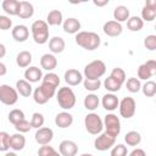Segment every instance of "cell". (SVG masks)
<instances>
[{"label": "cell", "mask_w": 156, "mask_h": 156, "mask_svg": "<svg viewBox=\"0 0 156 156\" xmlns=\"http://www.w3.org/2000/svg\"><path fill=\"white\" fill-rule=\"evenodd\" d=\"M7 73V68H6V66H5V63H2V62H0V77H2V76H5Z\"/></svg>", "instance_id": "50"}, {"label": "cell", "mask_w": 156, "mask_h": 156, "mask_svg": "<svg viewBox=\"0 0 156 156\" xmlns=\"http://www.w3.org/2000/svg\"><path fill=\"white\" fill-rule=\"evenodd\" d=\"M127 155H128V150L127 146L123 144L113 145L111 149V156H127Z\"/></svg>", "instance_id": "44"}, {"label": "cell", "mask_w": 156, "mask_h": 156, "mask_svg": "<svg viewBox=\"0 0 156 156\" xmlns=\"http://www.w3.org/2000/svg\"><path fill=\"white\" fill-rule=\"evenodd\" d=\"M40 66L43 69H46L49 72L54 71L57 66V58L52 54H44L40 57Z\"/></svg>", "instance_id": "22"}, {"label": "cell", "mask_w": 156, "mask_h": 156, "mask_svg": "<svg viewBox=\"0 0 156 156\" xmlns=\"http://www.w3.org/2000/svg\"><path fill=\"white\" fill-rule=\"evenodd\" d=\"M16 91L21 95V96H24V98H28L32 95L33 93V88H32V84L29 82H27L26 79H20L16 82Z\"/></svg>", "instance_id": "26"}, {"label": "cell", "mask_w": 156, "mask_h": 156, "mask_svg": "<svg viewBox=\"0 0 156 156\" xmlns=\"http://www.w3.org/2000/svg\"><path fill=\"white\" fill-rule=\"evenodd\" d=\"M15 129L17 130V133L23 134V133L29 132V130L32 129V127H30V123H29L27 119H22V121H20L17 124H15Z\"/></svg>", "instance_id": "46"}, {"label": "cell", "mask_w": 156, "mask_h": 156, "mask_svg": "<svg viewBox=\"0 0 156 156\" xmlns=\"http://www.w3.org/2000/svg\"><path fill=\"white\" fill-rule=\"evenodd\" d=\"M156 73V61L149 60L144 63H141L138 68V79L149 80L154 74Z\"/></svg>", "instance_id": "11"}, {"label": "cell", "mask_w": 156, "mask_h": 156, "mask_svg": "<svg viewBox=\"0 0 156 156\" xmlns=\"http://www.w3.org/2000/svg\"><path fill=\"white\" fill-rule=\"evenodd\" d=\"M110 77L113 78L115 80H117V82H118L119 84H122V85H123V83L126 82V72H124V69L121 68V67H115V68L111 71Z\"/></svg>", "instance_id": "39"}, {"label": "cell", "mask_w": 156, "mask_h": 156, "mask_svg": "<svg viewBox=\"0 0 156 156\" xmlns=\"http://www.w3.org/2000/svg\"><path fill=\"white\" fill-rule=\"evenodd\" d=\"M2 10L10 16H17L20 11V1L18 0H4L1 4Z\"/></svg>", "instance_id": "27"}, {"label": "cell", "mask_w": 156, "mask_h": 156, "mask_svg": "<svg viewBox=\"0 0 156 156\" xmlns=\"http://www.w3.org/2000/svg\"><path fill=\"white\" fill-rule=\"evenodd\" d=\"M83 104H84V107L88 110V111H95L98 107H99V105H100V99L98 98V95H95V94H88L85 98H84V101H83Z\"/></svg>", "instance_id": "31"}, {"label": "cell", "mask_w": 156, "mask_h": 156, "mask_svg": "<svg viewBox=\"0 0 156 156\" xmlns=\"http://www.w3.org/2000/svg\"><path fill=\"white\" fill-rule=\"evenodd\" d=\"M93 4L95 6H98V7H102V6H105V5L108 4V0H94Z\"/></svg>", "instance_id": "49"}, {"label": "cell", "mask_w": 156, "mask_h": 156, "mask_svg": "<svg viewBox=\"0 0 156 156\" xmlns=\"http://www.w3.org/2000/svg\"><path fill=\"white\" fill-rule=\"evenodd\" d=\"M63 22V16L60 10H51L46 16L48 26H60Z\"/></svg>", "instance_id": "29"}, {"label": "cell", "mask_w": 156, "mask_h": 156, "mask_svg": "<svg viewBox=\"0 0 156 156\" xmlns=\"http://www.w3.org/2000/svg\"><path fill=\"white\" fill-rule=\"evenodd\" d=\"M104 87H105V89H106L108 93L115 94V93H117V91L122 88V84H119L117 80H115L113 78H111V77L108 76V77L105 78V80H104Z\"/></svg>", "instance_id": "34"}, {"label": "cell", "mask_w": 156, "mask_h": 156, "mask_svg": "<svg viewBox=\"0 0 156 156\" xmlns=\"http://www.w3.org/2000/svg\"><path fill=\"white\" fill-rule=\"evenodd\" d=\"M105 132L113 138H117L121 133V121L115 113H107L102 121Z\"/></svg>", "instance_id": "7"}, {"label": "cell", "mask_w": 156, "mask_h": 156, "mask_svg": "<svg viewBox=\"0 0 156 156\" xmlns=\"http://www.w3.org/2000/svg\"><path fill=\"white\" fill-rule=\"evenodd\" d=\"M130 17V13H129V9L124 5H118L115 7L113 10V18L116 22L118 23H122V22H126L128 21V18Z\"/></svg>", "instance_id": "24"}, {"label": "cell", "mask_w": 156, "mask_h": 156, "mask_svg": "<svg viewBox=\"0 0 156 156\" xmlns=\"http://www.w3.org/2000/svg\"><path fill=\"white\" fill-rule=\"evenodd\" d=\"M102 30L107 37H118V35L122 34L123 27H122L121 23L116 22L115 20H111V21L105 22V24L102 27Z\"/></svg>", "instance_id": "15"}, {"label": "cell", "mask_w": 156, "mask_h": 156, "mask_svg": "<svg viewBox=\"0 0 156 156\" xmlns=\"http://www.w3.org/2000/svg\"><path fill=\"white\" fill-rule=\"evenodd\" d=\"M66 48V43L61 37H52L49 39V49L54 54H61Z\"/></svg>", "instance_id": "25"}, {"label": "cell", "mask_w": 156, "mask_h": 156, "mask_svg": "<svg viewBox=\"0 0 156 156\" xmlns=\"http://www.w3.org/2000/svg\"><path fill=\"white\" fill-rule=\"evenodd\" d=\"M83 85H84V88H85V90H88V91H96V90H99L100 89V87H101V80L100 79H84L83 80Z\"/></svg>", "instance_id": "40"}, {"label": "cell", "mask_w": 156, "mask_h": 156, "mask_svg": "<svg viewBox=\"0 0 156 156\" xmlns=\"http://www.w3.org/2000/svg\"><path fill=\"white\" fill-rule=\"evenodd\" d=\"M135 108H136V104L135 100L132 96H126L123 98L119 104H118V110H119V115L123 118H132L135 113Z\"/></svg>", "instance_id": "9"}, {"label": "cell", "mask_w": 156, "mask_h": 156, "mask_svg": "<svg viewBox=\"0 0 156 156\" xmlns=\"http://www.w3.org/2000/svg\"><path fill=\"white\" fill-rule=\"evenodd\" d=\"M84 127L88 133L93 135H98L104 129V123L100 116L95 112H90L84 117Z\"/></svg>", "instance_id": "5"}, {"label": "cell", "mask_w": 156, "mask_h": 156, "mask_svg": "<svg viewBox=\"0 0 156 156\" xmlns=\"http://www.w3.org/2000/svg\"><path fill=\"white\" fill-rule=\"evenodd\" d=\"M118 104H119L118 98L112 93L105 94L101 99V105L106 111H115L118 107Z\"/></svg>", "instance_id": "19"}, {"label": "cell", "mask_w": 156, "mask_h": 156, "mask_svg": "<svg viewBox=\"0 0 156 156\" xmlns=\"http://www.w3.org/2000/svg\"><path fill=\"white\" fill-rule=\"evenodd\" d=\"M38 156H61L52 146L50 145H41L38 150Z\"/></svg>", "instance_id": "42"}, {"label": "cell", "mask_w": 156, "mask_h": 156, "mask_svg": "<svg viewBox=\"0 0 156 156\" xmlns=\"http://www.w3.org/2000/svg\"><path fill=\"white\" fill-rule=\"evenodd\" d=\"M115 144H116V138L111 136L106 132L100 133V135L96 136L94 140V147L98 151H106V150L111 149Z\"/></svg>", "instance_id": "10"}, {"label": "cell", "mask_w": 156, "mask_h": 156, "mask_svg": "<svg viewBox=\"0 0 156 156\" xmlns=\"http://www.w3.org/2000/svg\"><path fill=\"white\" fill-rule=\"evenodd\" d=\"M140 90L146 98H152L156 95V83L154 80H146V83L141 85Z\"/></svg>", "instance_id": "36"}, {"label": "cell", "mask_w": 156, "mask_h": 156, "mask_svg": "<svg viewBox=\"0 0 156 156\" xmlns=\"http://www.w3.org/2000/svg\"><path fill=\"white\" fill-rule=\"evenodd\" d=\"M18 100V93L9 84H0V102L7 106H12Z\"/></svg>", "instance_id": "8"}, {"label": "cell", "mask_w": 156, "mask_h": 156, "mask_svg": "<svg viewBox=\"0 0 156 156\" xmlns=\"http://www.w3.org/2000/svg\"><path fill=\"white\" fill-rule=\"evenodd\" d=\"M144 46L149 50V51H155L156 50V35L155 34H150L144 39Z\"/></svg>", "instance_id": "45"}, {"label": "cell", "mask_w": 156, "mask_h": 156, "mask_svg": "<svg viewBox=\"0 0 156 156\" xmlns=\"http://www.w3.org/2000/svg\"><path fill=\"white\" fill-rule=\"evenodd\" d=\"M127 156H146V152L143 150V149H139V147H136V149H134L129 155H127Z\"/></svg>", "instance_id": "48"}, {"label": "cell", "mask_w": 156, "mask_h": 156, "mask_svg": "<svg viewBox=\"0 0 156 156\" xmlns=\"http://www.w3.org/2000/svg\"><path fill=\"white\" fill-rule=\"evenodd\" d=\"M30 62H32V54L29 51L23 50V51H21V52L17 54V56H16V63H17V66L20 68L28 67L30 65Z\"/></svg>", "instance_id": "30"}, {"label": "cell", "mask_w": 156, "mask_h": 156, "mask_svg": "<svg viewBox=\"0 0 156 156\" xmlns=\"http://www.w3.org/2000/svg\"><path fill=\"white\" fill-rule=\"evenodd\" d=\"M10 149V134L7 132H0V151H7Z\"/></svg>", "instance_id": "43"}, {"label": "cell", "mask_w": 156, "mask_h": 156, "mask_svg": "<svg viewBox=\"0 0 156 156\" xmlns=\"http://www.w3.org/2000/svg\"><path fill=\"white\" fill-rule=\"evenodd\" d=\"M127 27L132 32H139L144 27V21L139 16H132L127 21Z\"/></svg>", "instance_id": "32"}, {"label": "cell", "mask_w": 156, "mask_h": 156, "mask_svg": "<svg viewBox=\"0 0 156 156\" xmlns=\"http://www.w3.org/2000/svg\"><path fill=\"white\" fill-rule=\"evenodd\" d=\"M124 141L129 146H136L141 143V135L136 130H130L124 135Z\"/></svg>", "instance_id": "33"}, {"label": "cell", "mask_w": 156, "mask_h": 156, "mask_svg": "<svg viewBox=\"0 0 156 156\" xmlns=\"http://www.w3.org/2000/svg\"><path fill=\"white\" fill-rule=\"evenodd\" d=\"M126 87H127V90H128L129 93H133V94H134V93L140 91V89H141V83H140V80H139L138 78L130 77V78L127 79Z\"/></svg>", "instance_id": "37"}, {"label": "cell", "mask_w": 156, "mask_h": 156, "mask_svg": "<svg viewBox=\"0 0 156 156\" xmlns=\"http://www.w3.org/2000/svg\"><path fill=\"white\" fill-rule=\"evenodd\" d=\"M7 118H9V122L12 123L13 126L17 124L20 121L26 119V118H24V112H23L22 110H20V108H13V110H11Z\"/></svg>", "instance_id": "38"}, {"label": "cell", "mask_w": 156, "mask_h": 156, "mask_svg": "<svg viewBox=\"0 0 156 156\" xmlns=\"http://www.w3.org/2000/svg\"><path fill=\"white\" fill-rule=\"evenodd\" d=\"M156 17V0H147L141 10V20L146 22H152Z\"/></svg>", "instance_id": "14"}, {"label": "cell", "mask_w": 156, "mask_h": 156, "mask_svg": "<svg viewBox=\"0 0 156 156\" xmlns=\"http://www.w3.org/2000/svg\"><path fill=\"white\" fill-rule=\"evenodd\" d=\"M5 156H17V155H16L15 152H11V151H10V152H6Z\"/></svg>", "instance_id": "52"}, {"label": "cell", "mask_w": 156, "mask_h": 156, "mask_svg": "<svg viewBox=\"0 0 156 156\" xmlns=\"http://www.w3.org/2000/svg\"><path fill=\"white\" fill-rule=\"evenodd\" d=\"M41 83L48 84V85H50V87H52V88L56 89V88L60 85V78H58V76H57L56 73L49 72V73H46L45 76H43V82H41Z\"/></svg>", "instance_id": "35"}, {"label": "cell", "mask_w": 156, "mask_h": 156, "mask_svg": "<svg viewBox=\"0 0 156 156\" xmlns=\"http://www.w3.org/2000/svg\"><path fill=\"white\" fill-rule=\"evenodd\" d=\"M55 94H56V89H55V88H52V87H50V85H48V84L41 83L38 88L34 89V91H33V99H34V101H35L37 104L44 105V104H46Z\"/></svg>", "instance_id": "6"}, {"label": "cell", "mask_w": 156, "mask_h": 156, "mask_svg": "<svg viewBox=\"0 0 156 156\" xmlns=\"http://www.w3.org/2000/svg\"><path fill=\"white\" fill-rule=\"evenodd\" d=\"M76 44L79 45L80 48L88 50V51H93L95 49H98L100 46L101 39L99 37L98 33L95 32H87V30H82L78 32L76 34Z\"/></svg>", "instance_id": "1"}, {"label": "cell", "mask_w": 156, "mask_h": 156, "mask_svg": "<svg viewBox=\"0 0 156 156\" xmlns=\"http://www.w3.org/2000/svg\"><path fill=\"white\" fill-rule=\"evenodd\" d=\"M73 123V116L69 113V112H66V111H62V112H58L56 116H55V124L58 127V128H68L71 127Z\"/></svg>", "instance_id": "18"}, {"label": "cell", "mask_w": 156, "mask_h": 156, "mask_svg": "<svg viewBox=\"0 0 156 156\" xmlns=\"http://www.w3.org/2000/svg\"><path fill=\"white\" fill-rule=\"evenodd\" d=\"M11 34H12V38H13L16 41L23 43V41H26V40L28 39V37H29V29H28V27L24 26V24H17V26H15V27L12 28Z\"/></svg>", "instance_id": "17"}, {"label": "cell", "mask_w": 156, "mask_h": 156, "mask_svg": "<svg viewBox=\"0 0 156 156\" xmlns=\"http://www.w3.org/2000/svg\"><path fill=\"white\" fill-rule=\"evenodd\" d=\"M24 79L29 83H37L40 79H43V73L41 69L38 68L37 66H29L24 71Z\"/></svg>", "instance_id": "21"}, {"label": "cell", "mask_w": 156, "mask_h": 156, "mask_svg": "<svg viewBox=\"0 0 156 156\" xmlns=\"http://www.w3.org/2000/svg\"><path fill=\"white\" fill-rule=\"evenodd\" d=\"M30 32H32L33 40L37 44L43 45L49 41V26L45 21L43 20L34 21L30 26Z\"/></svg>", "instance_id": "2"}, {"label": "cell", "mask_w": 156, "mask_h": 156, "mask_svg": "<svg viewBox=\"0 0 156 156\" xmlns=\"http://www.w3.org/2000/svg\"><path fill=\"white\" fill-rule=\"evenodd\" d=\"M34 15V7L29 1H20V11H18V17L27 20L30 18Z\"/></svg>", "instance_id": "28"}, {"label": "cell", "mask_w": 156, "mask_h": 156, "mask_svg": "<svg viewBox=\"0 0 156 156\" xmlns=\"http://www.w3.org/2000/svg\"><path fill=\"white\" fill-rule=\"evenodd\" d=\"M12 27V21L10 20V17L0 15V29L1 30H9Z\"/></svg>", "instance_id": "47"}, {"label": "cell", "mask_w": 156, "mask_h": 156, "mask_svg": "<svg viewBox=\"0 0 156 156\" xmlns=\"http://www.w3.org/2000/svg\"><path fill=\"white\" fill-rule=\"evenodd\" d=\"M5 55H6V48L4 44L0 43V58H2Z\"/></svg>", "instance_id": "51"}, {"label": "cell", "mask_w": 156, "mask_h": 156, "mask_svg": "<svg viewBox=\"0 0 156 156\" xmlns=\"http://www.w3.org/2000/svg\"><path fill=\"white\" fill-rule=\"evenodd\" d=\"M80 22L79 20L74 18V17H68L67 20H65L62 22V28L65 30V33L67 34H77L80 29Z\"/></svg>", "instance_id": "20"}, {"label": "cell", "mask_w": 156, "mask_h": 156, "mask_svg": "<svg viewBox=\"0 0 156 156\" xmlns=\"http://www.w3.org/2000/svg\"><path fill=\"white\" fill-rule=\"evenodd\" d=\"M34 138L39 145H49L54 138V130L49 127H41L37 129Z\"/></svg>", "instance_id": "12"}, {"label": "cell", "mask_w": 156, "mask_h": 156, "mask_svg": "<svg viewBox=\"0 0 156 156\" xmlns=\"http://www.w3.org/2000/svg\"><path fill=\"white\" fill-rule=\"evenodd\" d=\"M80 156H93V155L91 154H82Z\"/></svg>", "instance_id": "53"}, {"label": "cell", "mask_w": 156, "mask_h": 156, "mask_svg": "<svg viewBox=\"0 0 156 156\" xmlns=\"http://www.w3.org/2000/svg\"><path fill=\"white\" fill-rule=\"evenodd\" d=\"M44 122H45L44 116H43L40 112H34V113L32 115V118H30V122H29V123H30V127H32V128L39 129V128L43 127Z\"/></svg>", "instance_id": "41"}, {"label": "cell", "mask_w": 156, "mask_h": 156, "mask_svg": "<svg viewBox=\"0 0 156 156\" xmlns=\"http://www.w3.org/2000/svg\"><path fill=\"white\" fill-rule=\"evenodd\" d=\"M65 82L69 85V87H76L78 84H80L83 82V74L78 71V69H74V68H69L65 72Z\"/></svg>", "instance_id": "16"}, {"label": "cell", "mask_w": 156, "mask_h": 156, "mask_svg": "<svg viewBox=\"0 0 156 156\" xmlns=\"http://www.w3.org/2000/svg\"><path fill=\"white\" fill-rule=\"evenodd\" d=\"M58 152L61 156H76L78 154V145L73 140H62L58 145Z\"/></svg>", "instance_id": "13"}, {"label": "cell", "mask_w": 156, "mask_h": 156, "mask_svg": "<svg viewBox=\"0 0 156 156\" xmlns=\"http://www.w3.org/2000/svg\"><path fill=\"white\" fill-rule=\"evenodd\" d=\"M56 100L61 108L63 110H71L76 105V94L74 91L68 87H62L56 93Z\"/></svg>", "instance_id": "3"}, {"label": "cell", "mask_w": 156, "mask_h": 156, "mask_svg": "<svg viewBox=\"0 0 156 156\" xmlns=\"http://www.w3.org/2000/svg\"><path fill=\"white\" fill-rule=\"evenodd\" d=\"M26 146V138L21 133H15L10 135V149L13 151H21Z\"/></svg>", "instance_id": "23"}, {"label": "cell", "mask_w": 156, "mask_h": 156, "mask_svg": "<svg viewBox=\"0 0 156 156\" xmlns=\"http://www.w3.org/2000/svg\"><path fill=\"white\" fill-rule=\"evenodd\" d=\"M106 73V65L101 60H94L84 67V77L87 79H100Z\"/></svg>", "instance_id": "4"}]
</instances>
